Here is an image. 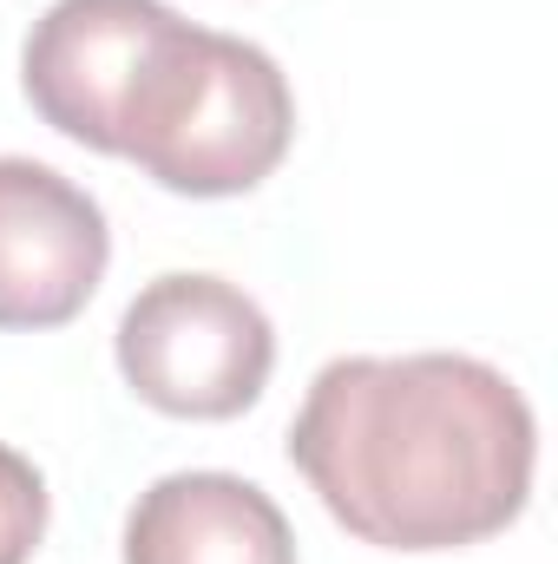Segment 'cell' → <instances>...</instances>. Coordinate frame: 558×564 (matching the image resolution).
Masks as SVG:
<instances>
[{
    "label": "cell",
    "mask_w": 558,
    "mask_h": 564,
    "mask_svg": "<svg viewBox=\"0 0 558 564\" xmlns=\"http://www.w3.org/2000/svg\"><path fill=\"white\" fill-rule=\"evenodd\" d=\"M289 466L362 545L460 552L526 512L539 421L493 361L342 355L289 421Z\"/></svg>",
    "instance_id": "cell-1"
},
{
    "label": "cell",
    "mask_w": 558,
    "mask_h": 564,
    "mask_svg": "<svg viewBox=\"0 0 558 564\" xmlns=\"http://www.w3.org/2000/svg\"><path fill=\"white\" fill-rule=\"evenodd\" d=\"M296 139V93L282 66L237 33L184 13L151 40L119 112V158L178 197H244Z\"/></svg>",
    "instance_id": "cell-2"
},
{
    "label": "cell",
    "mask_w": 558,
    "mask_h": 564,
    "mask_svg": "<svg viewBox=\"0 0 558 564\" xmlns=\"http://www.w3.org/2000/svg\"><path fill=\"white\" fill-rule=\"evenodd\" d=\"M277 368V328L224 276H171L144 282L119 315V375L144 408L171 421H237L257 408Z\"/></svg>",
    "instance_id": "cell-3"
},
{
    "label": "cell",
    "mask_w": 558,
    "mask_h": 564,
    "mask_svg": "<svg viewBox=\"0 0 558 564\" xmlns=\"http://www.w3.org/2000/svg\"><path fill=\"white\" fill-rule=\"evenodd\" d=\"M178 20L164 0H53L20 53V86L60 139L119 158V112L151 40Z\"/></svg>",
    "instance_id": "cell-4"
},
{
    "label": "cell",
    "mask_w": 558,
    "mask_h": 564,
    "mask_svg": "<svg viewBox=\"0 0 558 564\" xmlns=\"http://www.w3.org/2000/svg\"><path fill=\"white\" fill-rule=\"evenodd\" d=\"M106 210L33 158H0V328H66L106 282Z\"/></svg>",
    "instance_id": "cell-5"
},
{
    "label": "cell",
    "mask_w": 558,
    "mask_h": 564,
    "mask_svg": "<svg viewBox=\"0 0 558 564\" xmlns=\"http://www.w3.org/2000/svg\"><path fill=\"white\" fill-rule=\"evenodd\" d=\"M126 564H296V532L237 473H164L126 519Z\"/></svg>",
    "instance_id": "cell-6"
},
{
    "label": "cell",
    "mask_w": 558,
    "mask_h": 564,
    "mask_svg": "<svg viewBox=\"0 0 558 564\" xmlns=\"http://www.w3.org/2000/svg\"><path fill=\"white\" fill-rule=\"evenodd\" d=\"M46 532V479L26 453L0 446V564H26Z\"/></svg>",
    "instance_id": "cell-7"
}]
</instances>
